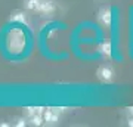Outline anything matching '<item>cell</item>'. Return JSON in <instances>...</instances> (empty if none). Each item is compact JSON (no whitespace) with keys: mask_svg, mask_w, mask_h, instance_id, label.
Returning a JSON list of instances; mask_svg holds the SVG:
<instances>
[{"mask_svg":"<svg viewBox=\"0 0 133 127\" xmlns=\"http://www.w3.org/2000/svg\"><path fill=\"white\" fill-rule=\"evenodd\" d=\"M14 126H16V127H25V126H27V120H25V118H16L15 123H14Z\"/></svg>","mask_w":133,"mask_h":127,"instance_id":"obj_11","label":"cell"},{"mask_svg":"<svg viewBox=\"0 0 133 127\" xmlns=\"http://www.w3.org/2000/svg\"><path fill=\"white\" fill-rule=\"evenodd\" d=\"M9 126V123H0V127H8Z\"/></svg>","mask_w":133,"mask_h":127,"instance_id":"obj_13","label":"cell"},{"mask_svg":"<svg viewBox=\"0 0 133 127\" xmlns=\"http://www.w3.org/2000/svg\"><path fill=\"white\" fill-rule=\"evenodd\" d=\"M30 124L31 126H42V124H44L43 114H36L33 117H30Z\"/></svg>","mask_w":133,"mask_h":127,"instance_id":"obj_9","label":"cell"},{"mask_svg":"<svg viewBox=\"0 0 133 127\" xmlns=\"http://www.w3.org/2000/svg\"><path fill=\"white\" fill-rule=\"evenodd\" d=\"M10 22H18V24H24V25H28V18H27V14L24 10H14L9 16Z\"/></svg>","mask_w":133,"mask_h":127,"instance_id":"obj_6","label":"cell"},{"mask_svg":"<svg viewBox=\"0 0 133 127\" xmlns=\"http://www.w3.org/2000/svg\"><path fill=\"white\" fill-rule=\"evenodd\" d=\"M56 10V5L53 0H38V5L36 12L42 15H53Z\"/></svg>","mask_w":133,"mask_h":127,"instance_id":"obj_3","label":"cell"},{"mask_svg":"<svg viewBox=\"0 0 133 127\" xmlns=\"http://www.w3.org/2000/svg\"><path fill=\"white\" fill-rule=\"evenodd\" d=\"M37 5H38V0H25V9H28V10H36L37 9Z\"/></svg>","mask_w":133,"mask_h":127,"instance_id":"obj_10","label":"cell"},{"mask_svg":"<svg viewBox=\"0 0 133 127\" xmlns=\"http://www.w3.org/2000/svg\"><path fill=\"white\" fill-rule=\"evenodd\" d=\"M127 124H129V126H130V127H133V115H132V117H130V118H129Z\"/></svg>","mask_w":133,"mask_h":127,"instance_id":"obj_12","label":"cell"},{"mask_svg":"<svg viewBox=\"0 0 133 127\" xmlns=\"http://www.w3.org/2000/svg\"><path fill=\"white\" fill-rule=\"evenodd\" d=\"M65 108H44L43 112V118L46 124H56L59 121V114Z\"/></svg>","mask_w":133,"mask_h":127,"instance_id":"obj_2","label":"cell"},{"mask_svg":"<svg viewBox=\"0 0 133 127\" xmlns=\"http://www.w3.org/2000/svg\"><path fill=\"white\" fill-rule=\"evenodd\" d=\"M43 112H44V108L43 106H27V108H24V114L28 118L36 115V114H43Z\"/></svg>","mask_w":133,"mask_h":127,"instance_id":"obj_8","label":"cell"},{"mask_svg":"<svg viewBox=\"0 0 133 127\" xmlns=\"http://www.w3.org/2000/svg\"><path fill=\"white\" fill-rule=\"evenodd\" d=\"M129 114H130V115H133V106H130V108H129Z\"/></svg>","mask_w":133,"mask_h":127,"instance_id":"obj_14","label":"cell"},{"mask_svg":"<svg viewBox=\"0 0 133 127\" xmlns=\"http://www.w3.org/2000/svg\"><path fill=\"white\" fill-rule=\"evenodd\" d=\"M98 21L104 27H111V24H112V12H111V9L109 8H101L99 12H98Z\"/></svg>","mask_w":133,"mask_h":127,"instance_id":"obj_5","label":"cell"},{"mask_svg":"<svg viewBox=\"0 0 133 127\" xmlns=\"http://www.w3.org/2000/svg\"><path fill=\"white\" fill-rule=\"evenodd\" d=\"M98 52H99L102 56L109 58L112 55V44H111V42H102L99 46H98Z\"/></svg>","mask_w":133,"mask_h":127,"instance_id":"obj_7","label":"cell"},{"mask_svg":"<svg viewBox=\"0 0 133 127\" xmlns=\"http://www.w3.org/2000/svg\"><path fill=\"white\" fill-rule=\"evenodd\" d=\"M96 77L102 83H111L112 78H114V70L109 65H101L96 71Z\"/></svg>","mask_w":133,"mask_h":127,"instance_id":"obj_4","label":"cell"},{"mask_svg":"<svg viewBox=\"0 0 133 127\" xmlns=\"http://www.w3.org/2000/svg\"><path fill=\"white\" fill-rule=\"evenodd\" d=\"M25 34L19 28H12L6 36V49L10 55H21L25 49Z\"/></svg>","mask_w":133,"mask_h":127,"instance_id":"obj_1","label":"cell"}]
</instances>
